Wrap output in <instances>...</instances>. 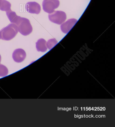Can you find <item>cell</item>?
<instances>
[{
	"mask_svg": "<svg viewBox=\"0 0 115 127\" xmlns=\"http://www.w3.org/2000/svg\"><path fill=\"white\" fill-rule=\"evenodd\" d=\"M2 40L9 41L15 37L18 33L17 26L14 23L10 24L7 27L3 28L0 31Z\"/></svg>",
	"mask_w": 115,
	"mask_h": 127,
	"instance_id": "6da1fadb",
	"label": "cell"
},
{
	"mask_svg": "<svg viewBox=\"0 0 115 127\" xmlns=\"http://www.w3.org/2000/svg\"><path fill=\"white\" fill-rule=\"evenodd\" d=\"M16 25L18 28V32L23 35L27 36L32 32V27L29 19L20 17Z\"/></svg>",
	"mask_w": 115,
	"mask_h": 127,
	"instance_id": "7a4b0ae2",
	"label": "cell"
},
{
	"mask_svg": "<svg viewBox=\"0 0 115 127\" xmlns=\"http://www.w3.org/2000/svg\"><path fill=\"white\" fill-rule=\"evenodd\" d=\"M66 13L62 11H55L49 15L50 21L58 25L63 23L66 21Z\"/></svg>",
	"mask_w": 115,
	"mask_h": 127,
	"instance_id": "3957f363",
	"label": "cell"
},
{
	"mask_svg": "<svg viewBox=\"0 0 115 127\" xmlns=\"http://www.w3.org/2000/svg\"><path fill=\"white\" fill-rule=\"evenodd\" d=\"M59 5L60 2L58 0H44L42 3L44 11L49 14L54 12Z\"/></svg>",
	"mask_w": 115,
	"mask_h": 127,
	"instance_id": "277c9868",
	"label": "cell"
},
{
	"mask_svg": "<svg viewBox=\"0 0 115 127\" xmlns=\"http://www.w3.org/2000/svg\"><path fill=\"white\" fill-rule=\"evenodd\" d=\"M26 9L29 13L38 14L40 12L41 8L38 3L31 2H29L26 4Z\"/></svg>",
	"mask_w": 115,
	"mask_h": 127,
	"instance_id": "5b68a950",
	"label": "cell"
},
{
	"mask_svg": "<svg viewBox=\"0 0 115 127\" xmlns=\"http://www.w3.org/2000/svg\"><path fill=\"white\" fill-rule=\"evenodd\" d=\"M26 57V52L23 49H17L12 54V58L15 62L17 63L23 62Z\"/></svg>",
	"mask_w": 115,
	"mask_h": 127,
	"instance_id": "8992f818",
	"label": "cell"
},
{
	"mask_svg": "<svg viewBox=\"0 0 115 127\" xmlns=\"http://www.w3.org/2000/svg\"><path fill=\"white\" fill-rule=\"evenodd\" d=\"M77 20L76 19H69L65 23H62L60 26L61 31L65 34H67L72 28L75 26V24L77 23Z\"/></svg>",
	"mask_w": 115,
	"mask_h": 127,
	"instance_id": "52a82bcc",
	"label": "cell"
},
{
	"mask_svg": "<svg viewBox=\"0 0 115 127\" xmlns=\"http://www.w3.org/2000/svg\"><path fill=\"white\" fill-rule=\"evenodd\" d=\"M46 41L43 38H41L36 43V47L37 50L39 52H45L47 50Z\"/></svg>",
	"mask_w": 115,
	"mask_h": 127,
	"instance_id": "ba28073f",
	"label": "cell"
},
{
	"mask_svg": "<svg viewBox=\"0 0 115 127\" xmlns=\"http://www.w3.org/2000/svg\"><path fill=\"white\" fill-rule=\"evenodd\" d=\"M6 14L9 20L12 23L16 24L18 21L20 16H18L16 12L12 11L11 9L6 12Z\"/></svg>",
	"mask_w": 115,
	"mask_h": 127,
	"instance_id": "9c48e42d",
	"label": "cell"
},
{
	"mask_svg": "<svg viewBox=\"0 0 115 127\" xmlns=\"http://www.w3.org/2000/svg\"><path fill=\"white\" fill-rule=\"evenodd\" d=\"M11 3L6 0H2L0 6V10L3 11L7 12L11 9Z\"/></svg>",
	"mask_w": 115,
	"mask_h": 127,
	"instance_id": "30bf717a",
	"label": "cell"
},
{
	"mask_svg": "<svg viewBox=\"0 0 115 127\" xmlns=\"http://www.w3.org/2000/svg\"><path fill=\"white\" fill-rule=\"evenodd\" d=\"M8 74V70L5 66L0 64V76L5 77Z\"/></svg>",
	"mask_w": 115,
	"mask_h": 127,
	"instance_id": "8fae6325",
	"label": "cell"
},
{
	"mask_svg": "<svg viewBox=\"0 0 115 127\" xmlns=\"http://www.w3.org/2000/svg\"><path fill=\"white\" fill-rule=\"evenodd\" d=\"M58 41L55 38L50 39L46 43V46L49 49L51 50L57 44Z\"/></svg>",
	"mask_w": 115,
	"mask_h": 127,
	"instance_id": "7c38bea8",
	"label": "cell"
},
{
	"mask_svg": "<svg viewBox=\"0 0 115 127\" xmlns=\"http://www.w3.org/2000/svg\"><path fill=\"white\" fill-rule=\"evenodd\" d=\"M2 38V34H1V32L0 31V39H1Z\"/></svg>",
	"mask_w": 115,
	"mask_h": 127,
	"instance_id": "4fadbf2b",
	"label": "cell"
},
{
	"mask_svg": "<svg viewBox=\"0 0 115 127\" xmlns=\"http://www.w3.org/2000/svg\"><path fill=\"white\" fill-rule=\"evenodd\" d=\"M1 55H0V62H1Z\"/></svg>",
	"mask_w": 115,
	"mask_h": 127,
	"instance_id": "5bb4252c",
	"label": "cell"
},
{
	"mask_svg": "<svg viewBox=\"0 0 115 127\" xmlns=\"http://www.w3.org/2000/svg\"><path fill=\"white\" fill-rule=\"evenodd\" d=\"M2 0H0V5H1V2H2Z\"/></svg>",
	"mask_w": 115,
	"mask_h": 127,
	"instance_id": "9a60e30c",
	"label": "cell"
}]
</instances>
